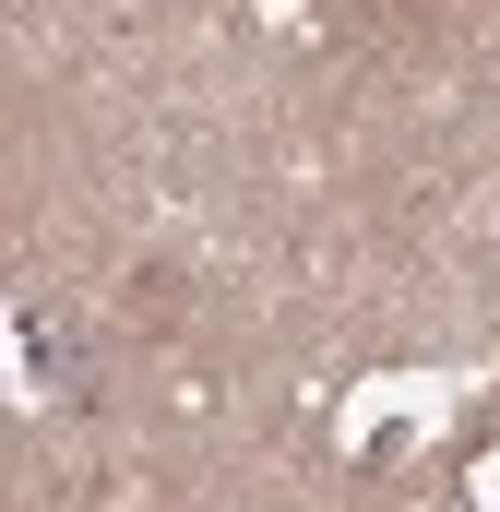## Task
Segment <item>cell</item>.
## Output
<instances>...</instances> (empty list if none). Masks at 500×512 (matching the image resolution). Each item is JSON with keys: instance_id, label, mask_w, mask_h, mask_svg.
Returning <instances> with one entry per match:
<instances>
[{"instance_id": "obj_1", "label": "cell", "mask_w": 500, "mask_h": 512, "mask_svg": "<svg viewBox=\"0 0 500 512\" xmlns=\"http://www.w3.org/2000/svg\"><path fill=\"white\" fill-rule=\"evenodd\" d=\"M131 322H179V274H167V262L131 274Z\"/></svg>"}]
</instances>
